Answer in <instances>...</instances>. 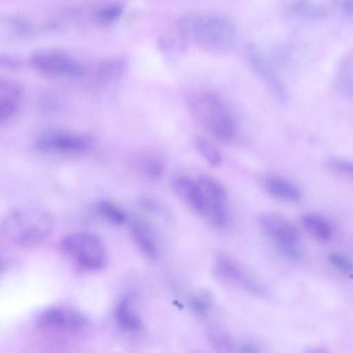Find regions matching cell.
<instances>
[{
	"mask_svg": "<svg viewBox=\"0 0 353 353\" xmlns=\"http://www.w3.org/2000/svg\"><path fill=\"white\" fill-rule=\"evenodd\" d=\"M179 29L190 36L201 48L208 50H223L231 47L236 39L233 24L219 16H188L179 23Z\"/></svg>",
	"mask_w": 353,
	"mask_h": 353,
	"instance_id": "3957f363",
	"label": "cell"
},
{
	"mask_svg": "<svg viewBox=\"0 0 353 353\" xmlns=\"http://www.w3.org/2000/svg\"><path fill=\"white\" fill-rule=\"evenodd\" d=\"M37 325L41 331L73 334L85 329L88 319L76 309L54 306L43 310L38 316Z\"/></svg>",
	"mask_w": 353,
	"mask_h": 353,
	"instance_id": "8992f818",
	"label": "cell"
},
{
	"mask_svg": "<svg viewBox=\"0 0 353 353\" xmlns=\"http://www.w3.org/2000/svg\"><path fill=\"white\" fill-rule=\"evenodd\" d=\"M186 103L194 119L216 140L224 144L234 141V120L216 94L205 89L192 90L186 95Z\"/></svg>",
	"mask_w": 353,
	"mask_h": 353,
	"instance_id": "6da1fadb",
	"label": "cell"
},
{
	"mask_svg": "<svg viewBox=\"0 0 353 353\" xmlns=\"http://www.w3.org/2000/svg\"><path fill=\"white\" fill-rule=\"evenodd\" d=\"M190 305L192 310L201 316L207 314L210 308L208 302L201 296L191 298Z\"/></svg>",
	"mask_w": 353,
	"mask_h": 353,
	"instance_id": "d4e9b609",
	"label": "cell"
},
{
	"mask_svg": "<svg viewBox=\"0 0 353 353\" xmlns=\"http://www.w3.org/2000/svg\"><path fill=\"white\" fill-rule=\"evenodd\" d=\"M60 245L62 251L83 270L98 271L107 265L108 255L105 245L92 233H70L62 239Z\"/></svg>",
	"mask_w": 353,
	"mask_h": 353,
	"instance_id": "277c9868",
	"label": "cell"
},
{
	"mask_svg": "<svg viewBox=\"0 0 353 353\" xmlns=\"http://www.w3.org/2000/svg\"><path fill=\"white\" fill-rule=\"evenodd\" d=\"M53 220L46 211L37 208L12 210L1 221V236L19 245L41 242L51 232Z\"/></svg>",
	"mask_w": 353,
	"mask_h": 353,
	"instance_id": "7a4b0ae2",
	"label": "cell"
},
{
	"mask_svg": "<svg viewBox=\"0 0 353 353\" xmlns=\"http://www.w3.org/2000/svg\"><path fill=\"white\" fill-rule=\"evenodd\" d=\"M215 271L223 279L241 285L254 293H261L263 289L250 278L235 261L226 255H219L215 262Z\"/></svg>",
	"mask_w": 353,
	"mask_h": 353,
	"instance_id": "30bf717a",
	"label": "cell"
},
{
	"mask_svg": "<svg viewBox=\"0 0 353 353\" xmlns=\"http://www.w3.org/2000/svg\"><path fill=\"white\" fill-rule=\"evenodd\" d=\"M302 221L307 230L318 240L326 242L330 239L332 228L322 217L315 214H305Z\"/></svg>",
	"mask_w": 353,
	"mask_h": 353,
	"instance_id": "e0dca14e",
	"label": "cell"
},
{
	"mask_svg": "<svg viewBox=\"0 0 353 353\" xmlns=\"http://www.w3.org/2000/svg\"><path fill=\"white\" fill-rule=\"evenodd\" d=\"M329 260L341 271L346 274L353 273V261L347 256L339 253H332L329 255Z\"/></svg>",
	"mask_w": 353,
	"mask_h": 353,
	"instance_id": "603a6c76",
	"label": "cell"
},
{
	"mask_svg": "<svg viewBox=\"0 0 353 353\" xmlns=\"http://www.w3.org/2000/svg\"><path fill=\"white\" fill-rule=\"evenodd\" d=\"M33 68L39 73L54 78L79 79L83 76V66L67 54L52 50H39L30 57Z\"/></svg>",
	"mask_w": 353,
	"mask_h": 353,
	"instance_id": "5b68a950",
	"label": "cell"
},
{
	"mask_svg": "<svg viewBox=\"0 0 353 353\" xmlns=\"http://www.w3.org/2000/svg\"><path fill=\"white\" fill-rule=\"evenodd\" d=\"M327 165L329 168L338 172L353 176V162L352 161L339 159H330L327 161Z\"/></svg>",
	"mask_w": 353,
	"mask_h": 353,
	"instance_id": "cb8c5ba5",
	"label": "cell"
},
{
	"mask_svg": "<svg viewBox=\"0 0 353 353\" xmlns=\"http://www.w3.org/2000/svg\"><path fill=\"white\" fill-rule=\"evenodd\" d=\"M132 232L140 251L149 259H156L159 253L158 248L146 223L139 219H134L132 222Z\"/></svg>",
	"mask_w": 353,
	"mask_h": 353,
	"instance_id": "7c38bea8",
	"label": "cell"
},
{
	"mask_svg": "<svg viewBox=\"0 0 353 353\" xmlns=\"http://www.w3.org/2000/svg\"><path fill=\"white\" fill-rule=\"evenodd\" d=\"M127 62L123 58L114 57L103 61L97 68L98 79L109 81L119 79L127 68Z\"/></svg>",
	"mask_w": 353,
	"mask_h": 353,
	"instance_id": "2e32d148",
	"label": "cell"
},
{
	"mask_svg": "<svg viewBox=\"0 0 353 353\" xmlns=\"http://www.w3.org/2000/svg\"><path fill=\"white\" fill-rule=\"evenodd\" d=\"M263 187L272 196L288 201H296L301 197L299 188L290 181L278 176H270L263 181Z\"/></svg>",
	"mask_w": 353,
	"mask_h": 353,
	"instance_id": "4fadbf2b",
	"label": "cell"
},
{
	"mask_svg": "<svg viewBox=\"0 0 353 353\" xmlns=\"http://www.w3.org/2000/svg\"><path fill=\"white\" fill-rule=\"evenodd\" d=\"M196 181L207 201V213L212 208L225 205L226 192L218 181L206 174L200 175Z\"/></svg>",
	"mask_w": 353,
	"mask_h": 353,
	"instance_id": "5bb4252c",
	"label": "cell"
},
{
	"mask_svg": "<svg viewBox=\"0 0 353 353\" xmlns=\"http://www.w3.org/2000/svg\"><path fill=\"white\" fill-rule=\"evenodd\" d=\"M24 95L23 85L16 80L0 81V121L3 124L18 111Z\"/></svg>",
	"mask_w": 353,
	"mask_h": 353,
	"instance_id": "8fae6325",
	"label": "cell"
},
{
	"mask_svg": "<svg viewBox=\"0 0 353 353\" xmlns=\"http://www.w3.org/2000/svg\"><path fill=\"white\" fill-rule=\"evenodd\" d=\"M241 348H242V350H241L242 352H254L258 351L255 347H254L253 345H250V344L244 345L242 346Z\"/></svg>",
	"mask_w": 353,
	"mask_h": 353,
	"instance_id": "484cf974",
	"label": "cell"
},
{
	"mask_svg": "<svg viewBox=\"0 0 353 353\" xmlns=\"http://www.w3.org/2000/svg\"><path fill=\"white\" fill-rule=\"evenodd\" d=\"M123 12V7L117 3L108 5L100 9L97 18L103 23H108L117 20Z\"/></svg>",
	"mask_w": 353,
	"mask_h": 353,
	"instance_id": "44dd1931",
	"label": "cell"
},
{
	"mask_svg": "<svg viewBox=\"0 0 353 353\" xmlns=\"http://www.w3.org/2000/svg\"><path fill=\"white\" fill-rule=\"evenodd\" d=\"M163 163L158 159L154 157L147 158L141 163V170L143 172L152 178H158L163 172Z\"/></svg>",
	"mask_w": 353,
	"mask_h": 353,
	"instance_id": "7402d4cb",
	"label": "cell"
},
{
	"mask_svg": "<svg viewBox=\"0 0 353 353\" xmlns=\"http://www.w3.org/2000/svg\"><path fill=\"white\" fill-rule=\"evenodd\" d=\"M174 193L194 212L206 216L208 203L197 181L185 176L174 178L171 184Z\"/></svg>",
	"mask_w": 353,
	"mask_h": 353,
	"instance_id": "9c48e42d",
	"label": "cell"
},
{
	"mask_svg": "<svg viewBox=\"0 0 353 353\" xmlns=\"http://www.w3.org/2000/svg\"><path fill=\"white\" fill-rule=\"evenodd\" d=\"M208 339L217 352H232L233 343L226 332L219 326H212L208 331Z\"/></svg>",
	"mask_w": 353,
	"mask_h": 353,
	"instance_id": "ffe728a7",
	"label": "cell"
},
{
	"mask_svg": "<svg viewBox=\"0 0 353 353\" xmlns=\"http://www.w3.org/2000/svg\"><path fill=\"white\" fill-rule=\"evenodd\" d=\"M37 150L57 154H81L92 145L89 137L71 132L51 131L39 136L34 142Z\"/></svg>",
	"mask_w": 353,
	"mask_h": 353,
	"instance_id": "52a82bcc",
	"label": "cell"
},
{
	"mask_svg": "<svg viewBox=\"0 0 353 353\" xmlns=\"http://www.w3.org/2000/svg\"><path fill=\"white\" fill-rule=\"evenodd\" d=\"M115 317L119 325L129 332H139L143 329V322L131 307L128 297L123 298L115 310Z\"/></svg>",
	"mask_w": 353,
	"mask_h": 353,
	"instance_id": "9a60e30c",
	"label": "cell"
},
{
	"mask_svg": "<svg viewBox=\"0 0 353 353\" xmlns=\"http://www.w3.org/2000/svg\"><path fill=\"white\" fill-rule=\"evenodd\" d=\"M194 145L198 152L210 165L217 167L222 163L220 150L210 140L199 136L194 139Z\"/></svg>",
	"mask_w": 353,
	"mask_h": 353,
	"instance_id": "ac0fdd59",
	"label": "cell"
},
{
	"mask_svg": "<svg viewBox=\"0 0 353 353\" xmlns=\"http://www.w3.org/2000/svg\"><path fill=\"white\" fill-rule=\"evenodd\" d=\"M96 209L99 214L114 224L123 225L128 220L125 212L110 201H99L97 204Z\"/></svg>",
	"mask_w": 353,
	"mask_h": 353,
	"instance_id": "d6986e66",
	"label": "cell"
},
{
	"mask_svg": "<svg viewBox=\"0 0 353 353\" xmlns=\"http://www.w3.org/2000/svg\"><path fill=\"white\" fill-rule=\"evenodd\" d=\"M259 223L263 231L276 243L279 249L297 245L296 230L283 217L274 214H263L259 218Z\"/></svg>",
	"mask_w": 353,
	"mask_h": 353,
	"instance_id": "ba28073f",
	"label": "cell"
}]
</instances>
